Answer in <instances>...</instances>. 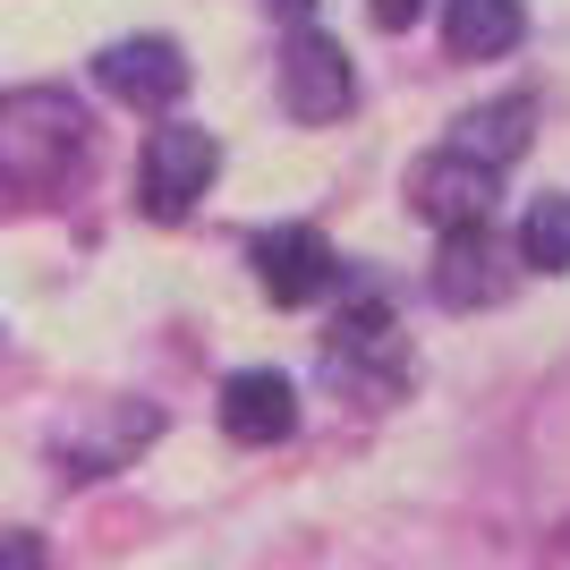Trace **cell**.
<instances>
[{
    "instance_id": "6da1fadb",
    "label": "cell",
    "mask_w": 570,
    "mask_h": 570,
    "mask_svg": "<svg viewBox=\"0 0 570 570\" xmlns=\"http://www.w3.org/2000/svg\"><path fill=\"white\" fill-rule=\"evenodd\" d=\"M77 170H86V111L60 86H26L0 102V188L60 196Z\"/></svg>"
},
{
    "instance_id": "7a4b0ae2",
    "label": "cell",
    "mask_w": 570,
    "mask_h": 570,
    "mask_svg": "<svg viewBox=\"0 0 570 570\" xmlns=\"http://www.w3.org/2000/svg\"><path fill=\"white\" fill-rule=\"evenodd\" d=\"M214 170H222L214 128L163 119V128L145 137V154H137V214H145V222H179V214H196V196L214 188Z\"/></svg>"
},
{
    "instance_id": "3957f363",
    "label": "cell",
    "mask_w": 570,
    "mask_h": 570,
    "mask_svg": "<svg viewBox=\"0 0 570 570\" xmlns=\"http://www.w3.org/2000/svg\"><path fill=\"white\" fill-rule=\"evenodd\" d=\"M95 77H102V95L137 102V111H170V102L188 95V51L170 43V35H128V43L95 51Z\"/></svg>"
},
{
    "instance_id": "277c9868",
    "label": "cell",
    "mask_w": 570,
    "mask_h": 570,
    "mask_svg": "<svg viewBox=\"0 0 570 570\" xmlns=\"http://www.w3.org/2000/svg\"><path fill=\"white\" fill-rule=\"evenodd\" d=\"M256 282H264L273 307H315V298L341 282V256L324 247V230L282 222V230H256Z\"/></svg>"
},
{
    "instance_id": "5b68a950",
    "label": "cell",
    "mask_w": 570,
    "mask_h": 570,
    "mask_svg": "<svg viewBox=\"0 0 570 570\" xmlns=\"http://www.w3.org/2000/svg\"><path fill=\"white\" fill-rule=\"evenodd\" d=\"M357 95V77H350V51L333 43V35H315V26H298L282 51V102L289 119H307V128H324V119H341Z\"/></svg>"
},
{
    "instance_id": "8992f818",
    "label": "cell",
    "mask_w": 570,
    "mask_h": 570,
    "mask_svg": "<svg viewBox=\"0 0 570 570\" xmlns=\"http://www.w3.org/2000/svg\"><path fill=\"white\" fill-rule=\"evenodd\" d=\"M502 238L494 222H469V230H443V247H434V298L443 307H494V298H511V273H502Z\"/></svg>"
},
{
    "instance_id": "52a82bcc",
    "label": "cell",
    "mask_w": 570,
    "mask_h": 570,
    "mask_svg": "<svg viewBox=\"0 0 570 570\" xmlns=\"http://www.w3.org/2000/svg\"><path fill=\"white\" fill-rule=\"evenodd\" d=\"M494 170H476V163H460V154H426V163L409 170V205L434 222V230H469V222H485L494 214Z\"/></svg>"
},
{
    "instance_id": "ba28073f",
    "label": "cell",
    "mask_w": 570,
    "mask_h": 570,
    "mask_svg": "<svg viewBox=\"0 0 570 570\" xmlns=\"http://www.w3.org/2000/svg\"><path fill=\"white\" fill-rule=\"evenodd\" d=\"M289 426H298V392H289V375H273V366H238V375L222 383V434H230V443H282Z\"/></svg>"
},
{
    "instance_id": "9c48e42d",
    "label": "cell",
    "mask_w": 570,
    "mask_h": 570,
    "mask_svg": "<svg viewBox=\"0 0 570 570\" xmlns=\"http://www.w3.org/2000/svg\"><path fill=\"white\" fill-rule=\"evenodd\" d=\"M528 119H537V102L528 95H502V102H476V111H460L452 119V145L443 154H460V163H476V170H511L528 154Z\"/></svg>"
},
{
    "instance_id": "30bf717a",
    "label": "cell",
    "mask_w": 570,
    "mask_h": 570,
    "mask_svg": "<svg viewBox=\"0 0 570 570\" xmlns=\"http://www.w3.org/2000/svg\"><path fill=\"white\" fill-rule=\"evenodd\" d=\"M520 35H528L520 0H443V43H452V60H502Z\"/></svg>"
},
{
    "instance_id": "8fae6325",
    "label": "cell",
    "mask_w": 570,
    "mask_h": 570,
    "mask_svg": "<svg viewBox=\"0 0 570 570\" xmlns=\"http://www.w3.org/2000/svg\"><path fill=\"white\" fill-rule=\"evenodd\" d=\"M520 256L537 273H570V196H537L520 222Z\"/></svg>"
},
{
    "instance_id": "7c38bea8",
    "label": "cell",
    "mask_w": 570,
    "mask_h": 570,
    "mask_svg": "<svg viewBox=\"0 0 570 570\" xmlns=\"http://www.w3.org/2000/svg\"><path fill=\"white\" fill-rule=\"evenodd\" d=\"M0 570H43V546L18 537V528H0Z\"/></svg>"
},
{
    "instance_id": "4fadbf2b",
    "label": "cell",
    "mask_w": 570,
    "mask_h": 570,
    "mask_svg": "<svg viewBox=\"0 0 570 570\" xmlns=\"http://www.w3.org/2000/svg\"><path fill=\"white\" fill-rule=\"evenodd\" d=\"M366 9H375V26H392V35L426 18V0H366Z\"/></svg>"
},
{
    "instance_id": "5bb4252c",
    "label": "cell",
    "mask_w": 570,
    "mask_h": 570,
    "mask_svg": "<svg viewBox=\"0 0 570 570\" xmlns=\"http://www.w3.org/2000/svg\"><path fill=\"white\" fill-rule=\"evenodd\" d=\"M273 9H282V18H307V9H315V0H273Z\"/></svg>"
}]
</instances>
